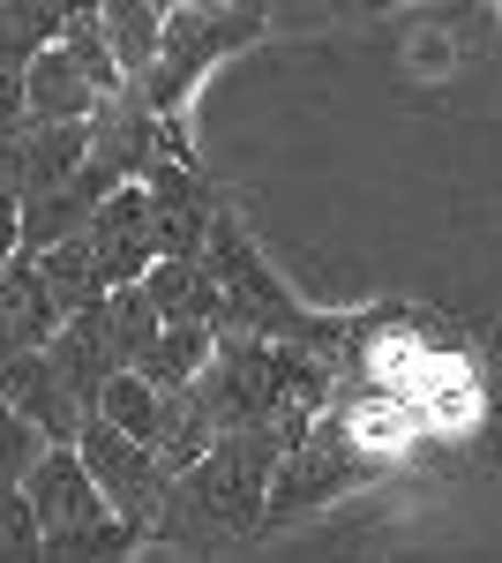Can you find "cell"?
Segmentation results:
<instances>
[{
	"instance_id": "ffe728a7",
	"label": "cell",
	"mask_w": 502,
	"mask_h": 563,
	"mask_svg": "<svg viewBox=\"0 0 502 563\" xmlns=\"http://www.w3.org/2000/svg\"><path fill=\"white\" fill-rule=\"evenodd\" d=\"M31 129V84L23 76H0V143Z\"/></svg>"
},
{
	"instance_id": "5bb4252c",
	"label": "cell",
	"mask_w": 502,
	"mask_h": 563,
	"mask_svg": "<svg viewBox=\"0 0 502 563\" xmlns=\"http://www.w3.org/2000/svg\"><path fill=\"white\" fill-rule=\"evenodd\" d=\"M38 263H45V286H53V301H60L68 323L113 301V286H105L98 256H90V241H68V249H53V256H38Z\"/></svg>"
},
{
	"instance_id": "9c48e42d",
	"label": "cell",
	"mask_w": 502,
	"mask_h": 563,
	"mask_svg": "<svg viewBox=\"0 0 502 563\" xmlns=\"http://www.w3.org/2000/svg\"><path fill=\"white\" fill-rule=\"evenodd\" d=\"M0 331H8L23 353H53V339L68 331V316H60V301H53L38 256L0 263Z\"/></svg>"
},
{
	"instance_id": "52a82bcc",
	"label": "cell",
	"mask_w": 502,
	"mask_h": 563,
	"mask_svg": "<svg viewBox=\"0 0 502 563\" xmlns=\"http://www.w3.org/2000/svg\"><path fill=\"white\" fill-rule=\"evenodd\" d=\"M90 256H98V271H105V286L121 294V286H143L150 271H158V233H150V196L143 188H121L105 211H98V225L83 233Z\"/></svg>"
},
{
	"instance_id": "277c9868",
	"label": "cell",
	"mask_w": 502,
	"mask_h": 563,
	"mask_svg": "<svg viewBox=\"0 0 502 563\" xmlns=\"http://www.w3.org/2000/svg\"><path fill=\"white\" fill-rule=\"evenodd\" d=\"M368 474H382L376 459L353 443V421L345 413H323L315 421V435L300 443L293 459L278 466V481H270V519H300V511H323V504H337L353 481H368Z\"/></svg>"
},
{
	"instance_id": "8fae6325",
	"label": "cell",
	"mask_w": 502,
	"mask_h": 563,
	"mask_svg": "<svg viewBox=\"0 0 502 563\" xmlns=\"http://www.w3.org/2000/svg\"><path fill=\"white\" fill-rule=\"evenodd\" d=\"M217 443H225V429L210 421L203 390H172V398H166V429H158V466L180 481V474H196Z\"/></svg>"
},
{
	"instance_id": "6da1fadb",
	"label": "cell",
	"mask_w": 502,
	"mask_h": 563,
	"mask_svg": "<svg viewBox=\"0 0 502 563\" xmlns=\"http://www.w3.org/2000/svg\"><path fill=\"white\" fill-rule=\"evenodd\" d=\"M286 459H293V451H286L270 429L225 435V443L210 451L196 474L172 481L166 519H158V533H150V541L210 556V549H225V541L255 533V526L270 519V481H278V466H286Z\"/></svg>"
},
{
	"instance_id": "2e32d148",
	"label": "cell",
	"mask_w": 502,
	"mask_h": 563,
	"mask_svg": "<svg viewBox=\"0 0 502 563\" xmlns=\"http://www.w3.org/2000/svg\"><path fill=\"white\" fill-rule=\"evenodd\" d=\"M68 53H76V68L90 76V90L98 98H121L127 76H121V60H113V38H105V8H68Z\"/></svg>"
},
{
	"instance_id": "5b68a950",
	"label": "cell",
	"mask_w": 502,
	"mask_h": 563,
	"mask_svg": "<svg viewBox=\"0 0 502 563\" xmlns=\"http://www.w3.org/2000/svg\"><path fill=\"white\" fill-rule=\"evenodd\" d=\"M76 451H83V466H90V481H98V496H105V504H113V511H121V519L135 526L143 541H150V533H158V519H166V496H172V474L158 466V451L127 443V435L113 429L105 413L83 429V443H76Z\"/></svg>"
},
{
	"instance_id": "7c38bea8",
	"label": "cell",
	"mask_w": 502,
	"mask_h": 563,
	"mask_svg": "<svg viewBox=\"0 0 502 563\" xmlns=\"http://www.w3.org/2000/svg\"><path fill=\"white\" fill-rule=\"evenodd\" d=\"M68 38V8L38 0H0V76H31V60Z\"/></svg>"
},
{
	"instance_id": "d6986e66",
	"label": "cell",
	"mask_w": 502,
	"mask_h": 563,
	"mask_svg": "<svg viewBox=\"0 0 502 563\" xmlns=\"http://www.w3.org/2000/svg\"><path fill=\"white\" fill-rule=\"evenodd\" d=\"M0 563H45V519L23 488L0 496Z\"/></svg>"
},
{
	"instance_id": "8992f818",
	"label": "cell",
	"mask_w": 502,
	"mask_h": 563,
	"mask_svg": "<svg viewBox=\"0 0 502 563\" xmlns=\"http://www.w3.org/2000/svg\"><path fill=\"white\" fill-rule=\"evenodd\" d=\"M143 196H150L158 256L166 263H203L210 233H217V218H225V203L210 196V180L196 174V166H158V174L143 180Z\"/></svg>"
},
{
	"instance_id": "9a60e30c",
	"label": "cell",
	"mask_w": 502,
	"mask_h": 563,
	"mask_svg": "<svg viewBox=\"0 0 502 563\" xmlns=\"http://www.w3.org/2000/svg\"><path fill=\"white\" fill-rule=\"evenodd\" d=\"M98 413H105V421H113V429H121L127 443H143V451H158V429H166V390L150 384V376H135V368H121Z\"/></svg>"
},
{
	"instance_id": "30bf717a",
	"label": "cell",
	"mask_w": 502,
	"mask_h": 563,
	"mask_svg": "<svg viewBox=\"0 0 502 563\" xmlns=\"http://www.w3.org/2000/svg\"><path fill=\"white\" fill-rule=\"evenodd\" d=\"M143 294L166 316V331L172 323H203V331L225 323V294H217V278H210L203 263H158V271L143 278Z\"/></svg>"
},
{
	"instance_id": "3957f363",
	"label": "cell",
	"mask_w": 502,
	"mask_h": 563,
	"mask_svg": "<svg viewBox=\"0 0 502 563\" xmlns=\"http://www.w3.org/2000/svg\"><path fill=\"white\" fill-rule=\"evenodd\" d=\"M255 38H263V8H166V53H158L150 84H135V90L150 98L158 121L180 129V113H188L196 84L210 76V60H225V53H241Z\"/></svg>"
},
{
	"instance_id": "e0dca14e",
	"label": "cell",
	"mask_w": 502,
	"mask_h": 563,
	"mask_svg": "<svg viewBox=\"0 0 502 563\" xmlns=\"http://www.w3.org/2000/svg\"><path fill=\"white\" fill-rule=\"evenodd\" d=\"M105 323H113L121 368H143V361H150V346L166 339V316L150 308V294H143V286H121V294L105 301Z\"/></svg>"
},
{
	"instance_id": "ac0fdd59",
	"label": "cell",
	"mask_w": 502,
	"mask_h": 563,
	"mask_svg": "<svg viewBox=\"0 0 502 563\" xmlns=\"http://www.w3.org/2000/svg\"><path fill=\"white\" fill-rule=\"evenodd\" d=\"M45 459H53V443H45L8 398H0V496H15V488H31V474H38Z\"/></svg>"
},
{
	"instance_id": "4fadbf2b",
	"label": "cell",
	"mask_w": 502,
	"mask_h": 563,
	"mask_svg": "<svg viewBox=\"0 0 502 563\" xmlns=\"http://www.w3.org/2000/svg\"><path fill=\"white\" fill-rule=\"evenodd\" d=\"M105 38H113V60H121L127 84H150V68L166 53V8H150V0L105 8Z\"/></svg>"
},
{
	"instance_id": "7a4b0ae2",
	"label": "cell",
	"mask_w": 502,
	"mask_h": 563,
	"mask_svg": "<svg viewBox=\"0 0 502 563\" xmlns=\"http://www.w3.org/2000/svg\"><path fill=\"white\" fill-rule=\"evenodd\" d=\"M23 496L38 504V519H45V563H127L143 549V533L98 496L83 451H53Z\"/></svg>"
},
{
	"instance_id": "ba28073f",
	"label": "cell",
	"mask_w": 502,
	"mask_h": 563,
	"mask_svg": "<svg viewBox=\"0 0 502 563\" xmlns=\"http://www.w3.org/2000/svg\"><path fill=\"white\" fill-rule=\"evenodd\" d=\"M53 376L68 384V398L83 406L90 421H98V406H105V390H113V376H121V346H113V323H105V308H90V316H76L60 339H53Z\"/></svg>"
}]
</instances>
